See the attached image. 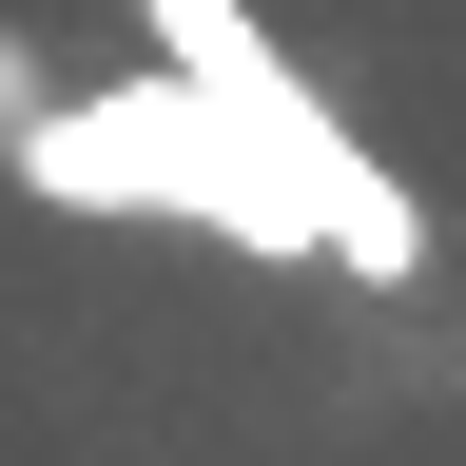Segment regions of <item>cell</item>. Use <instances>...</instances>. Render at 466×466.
Instances as JSON below:
<instances>
[{"label": "cell", "instance_id": "obj_3", "mask_svg": "<svg viewBox=\"0 0 466 466\" xmlns=\"http://www.w3.org/2000/svg\"><path fill=\"white\" fill-rule=\"evenodd\" d=\"M20 116H39V78H20V39H0V137H20Z\"/></svg>", "mask_w": 466, "mask_h": 466}, {"label": "cell", "instance_id": "obj_2", "mask_svg": "<svg viewBox=\"0 0 466 466\" xmlns=\"http://www.w3.org/2000/svg\"><path fill=\"white\" fill-rule=\"evenodd\" d=\"M137 20H156V78H195L233 137H253L291 195H311V233H330V272H350V291H408V272H428V214H408V175H389V156L350 137V116L291 78L272 39H253V0H137Z\"/></svg>", "mask_w": 466, "mask_h": 466}, {"label": "cell", "instance_id": "obj_1", "mask_svg": "<svg viewBox=\"0 0 466 466\" xmlns=\"http://www.w3.org/2000/svg\"><path fill=\"white\" fill-rule=\"evenodd\" d=\"M0 156H20V195H58V214H175V233H233V253H272V272H330L311 195H291V175L233 137L195 78H97V97H39Z\"/></svg>", "mask_w": 466, "mask_h": 466}]
</instances>
